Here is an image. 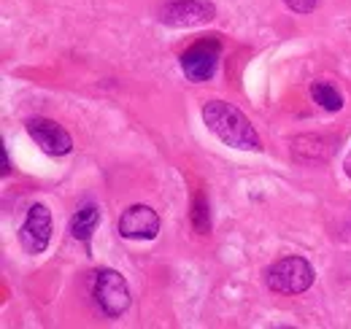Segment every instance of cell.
<instances>
[{
  "mask_svg": "<svg viewBox=\"0 0 351 329\" xmlns=\"http://www.w3.org/2000/svg\"><path fill=\"white\" fill-rule=\"evenodd\" d=\"M284 3H287L292 11H298V14H311L319 0H284Z\"/></svg>",
  "mask_w": 351,
  "mask_h": 329,
  "instance_id": "cell-12",
  "label": "cell"
},
{
  "mask_svg": "<svg viewBox=\"0 0 351 329\" xmlns=\"http://www.w3.org/2000/svg\"><path fill=\"white\" fill-rule=\"evenodd\" d=\"M97 221H100V208L97 206L79 208V210H76V216L71 219V235H73L79 243L89 246L92 232L97 230Z\"/></svg>",
  "mask_w": 351,
  "mask_h": 329,
  "instance_id": "cell-9",
  "label": "cell"
},
{
  "mask_svg": "<svg viewBox=\"0 0 351 329\" xmlns=\"http://www.w3.org/2000/svg\"><path fill=\"white\" fill-rule=\"evenodd\" d=\"M346 173H349V175H351V157H349V160H346Z\"/></svg>",
  "mask_w": 351,
  "mask_h": 329,
  "instance_id": "cell-14",
  "label": "cell"
},
{
  "mask_svg": "<svg viewBox=\"0 0 351 329\" xmlns=\"http://www.w3.org/2000/svg\"><path fill=\"white\" fill-rule=\"evenodd\" d=\"M192 227L197 235H206L211 230V213H208V200L197 192L192 200Z\"/></svg>",
  "mask_w": 351,
  "mask_h": 329,
  "instance_id": "cell-11",
  "label": "cell"
},
{
  "mask_svg": "<svg viewBox=\"0 0 351 329\" xmlns=\"http://www.w3.org/2000/svg\"><path fill=\"white\" fill-rule=\"evenodd\" d=\"M51 241V213L44 203H36L27 210V219L19 227V243L27 254H44Z\"/></svg>",
  "mask_w": 351,
  "mask_h": 329,
  "instance_id": "cell-6",
  "label": "cell"
},
{
  "mask_svg": "<svg viewBox=\"0 0 351 329\" xmlns=\"http://www.w3.org/2000/svg\"><path fill=\"white\" fill-rule=\"evenodd\" d=\"M119 235L128 241H154L160 235V216L149 206H130L119 216Z\"/></svg>",
  "mask_w": 351,
  "mask_h": 329,
  "instance_id": "cell-8",
  "label": "cell"
},
{
  "mask_svg": "<svg viewBox=\"0 0 351 329\" xmlns=\"http://www.w3.org/2000/svg\"><path fill=\"white\" fill-rule=\"evenodd\" d=\"M313 284V267L303 256H284L267 270V287L278 294H303Z\"/></svg>",
  "mask_w": 351,
  "mask_h": 329,
  "instance_id": "cell-3",
  "label": "cell"
},
{
  "mask_svg": "<svg viewBox=\"0 0 351 329\" xmlns=\"http://www.w3.org/2000/svg\"><path fill=\"white\" fill-rule=\"evenodd\" d=\"M3 175H8L11 173V164H8V154H5V149H3V170H0Z\"/></svg>",
  "mask_w": 351,
  "mask_h": 329,
  "instance_id": "cell-13",
  "label": "cell"
},
{
  "mask_svg": "<svg viewBox=\"0 0 351 329\" xmlns=\"http://www.w3.org/2000/svg\"><path fill=\"white\" fill-rule=\"evenodd\" d=\"M203 124L219 138L224 146L241 149V151H260L263 141L254 130V124L243 117L241 108L224 100H208L203 106Z\"/></svg>",
  "mask_w": 351,
  "mask_h": 329,
  "instance_id": "cell-1",
  "label": "cell"
},
{
  "mask_svg": "<svg viewBox=\"0 0 351 329\" xmlns=\"http://www.w3.org/2000/svg\"><path fill=\"white\" fill-rule=\"evenodd\" d=\"M219 57H221V43L219 38H203L195 46H189L184 54H181V71L189 82L203 84L208 79H214L217 68H219Z\"/></svg>",
  "mask_w": 351,
  "mask_h": 329,
  "instance_id": "cell-4",
  "label": "cell"
},
{
  "mask_svg": "<svg viewBox=\"0 0 351 329\" xmlns=\"http://www.w3.org/2000/svg\"><path fill=\"white\" fill-rule=\"evenodd\" d=\"M217 16L211 0H168L160 8V22L168 27H197Z\"/></svg>",
  "mask_w": 351,
  "mask_h": 329,
  "instance_id": "cell-5",
  "label": "cell"
},
{
  "mask_svg": "<svg viewBox=\"0 0 351 329\" xmlns=\"http://www.w3.org/2000/svg\"><path fill=\"white\" fill-rule=\"evenodd\" d=\"M311 97H313V103L322 106L324 111H341V108H343V95H341L330 82L311 84Z\"/></svg>",
  "mask_w": 351,
  "mask_h": 329,
  "instance_id": "cell-10",
  "label": "cell"
},
{
  "mask_svg": "<svg viewBox=\"0 0 351 329\" xmlns=\"http://www.w3.org/2000/svg\"><path fill=\"white\" fill-rule=\"evenodd\" d=\"M25 127H27L30 138L41 146L44 154H49V157H65V154H71V149H73V138L68 135L65 127H60V124L51 122V119H44V117L27 119Z\"/></svg>",
  "mask_w": 351,
  "mask_h": 329,
  "instance_id": "cell-7",
  "label": "cell"
},
{
  "mask_svg": "<svg viewBox=\"0 0 351 329\" xmlns=\"http://www.w3.org/2000/svg\"><path fill=\"white\" fill-rule=\"evenodd\" d=\"M92 297H95L97 308H100L108 319H117V316H122V313L130 308V287H128V281L122 278V273H117V270H111V267H103V270L95 273Z\"/></svg>",
  "mask_w": 351,
  "mask_h": 329,
  "instance_id": "cell-2",
  "label": "cell"
}]
</instances>
